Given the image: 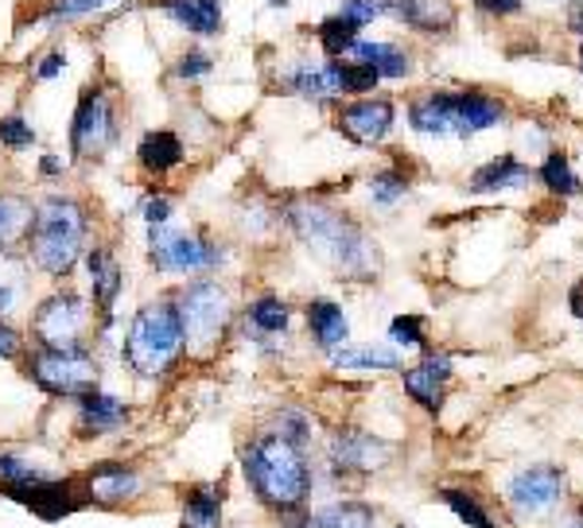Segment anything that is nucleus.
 <instances>
[{
  "label": "nucleus",
  "instance_id": "obj_1",
  "mask_svg": "<svg viewBox=\"0 0 583 528\" xmlns=\"http://www.w3.org/2000/svg\"><path fill=\"white\" fill-rule=\"evenodd\" d=\"M238 467L261 509H269L277 517L292 514V509H307V498L315 490V470L304 447L288 444L277 431L261 428L257 436H249L241 444Z\"/></svg>",
  "mask_w": 583,
  "mask_h": 528
},
{
  "label": "nucleus",
  "instance_id": "obj_2",
  "mask_svg": "<svg viewBox=\"0 0 583 528\" xmlns=\"http://www.w3.org/2000/svg\"><path fill=\"white\" fill-rule=\"evenodd\" d=\"M288 226L319 261H327L335 272L350 276V280H369L382 268L377 241H369L366 230L354 226L346 215H335L319 202H296L288 210Z\"/></svg>",
  "mask_w": 583,
  "mask_h": 528
},
{
  "label": "nucleus",
  "instance_id": "obj_3",
  "mask_svg": "<svg viewBox=\"0 0 583 528\" xmlns=\"http://www.w3.org/2000/svg\"><path fill=\"white\" fill-rule=\"evenodd\" d=\"M90 238V210L75 195L51 191L36 199V222L28 233V261L51 280H67L86 253Z\"/></svg>",
  "mask_w": 583,
  "mask_h": 528
},
{
  "label": "nucleus",
  "instance_id": "obj_4",
  "mask_svg": "<svg viewBox=\"0 0 583 528\" xmlns=\"http://www.w3.org/2000/svg\"><path fill=\"white\" fill-rule=\"evenodd\" d=\"M184 327H179L176 299H152L140 311H132L129 327L121 338V366L129 369L137 381L160 385L184 361Z\"/></svg>",
  "mask_w": 583,
  "mask_h": 528
},
{
  "label": "nucleus",
  "instance_id": "obj_5",
  "mask_svg": "<svg viewBox=\"0 0 583 528\" xmlns=\"http://www.w3.org/2000/svg\"><path fill=\"white\" fill-rule=\"evenodd\" d=\"M176 311L179 327H184V353L191 361H210L218 358L223 342L230 338L234 327V296L223 280L215 276H199V280H187L176 291Z\"/></svg>",
  "mask_w": 583,
  "mask_h": 528
},
{
  "label": "nucleus",
  "instance_id": "obj_6",
  "mask_svg": "<svg viewBox=\"0 0 583 528\" xmlns=\"http://www.w3.org/2000/svg\"><path fill=\"white\" fill-rule=\"evenodd\" d=\"M20 369L43 397L67 400V405L101 389V361L90 346L86 350H36V346H28Z\"/></svg>",
  "mask_w": 583,
  "mask_h": 528
},
{
  "label": "nucleus",
  "instance_id": "obj_7",
  "mask_svg": "<svg viewBox=\"0 0 583 528\" xmlns=\"http://www.w3.org/2000/svg\"><path fill=\"white\" fill-rule=\"evenodd\" d=\"M90 330H93L90 299L75 288H59L31 307L28 346H36V350H86Z\"/></svg>",
  "mask_w": 583,
  "mask_h": 528
},
{
  "label": "nucleus",
  "instance_id": "obj_8",
  "mask_svg": "<svg viewBox=\"0 0 583 528\" xmlns=\"http://www.w3.org/2000/svg\"><path fill=\"white\" fill-rule=\"evenodd\" d=\"M226 261V249L202 230L160 226L148 230V265L160 276H215Z\"/></svg>",
  "mask_w": 583,
  "mask_h": 528
},
{
  "label": "nucleus",
  "instance_id": "obj_9",
  "mask_svg": "<svg viewBox=\"0 0 583 528\" xmlns=\"http://www.w3.org/2000/svg\"><path fill=\"white\" fill-rule=\"evenodd\" d=\"M117 137H121V124H117L113 98L98 86L82 90L75 117H70V156L75 160H101L117 145Z\"/></svg>",
  "mask_w": 583,
  "mask_h": 528
},
{
  "label": "nucleus",
  "instance_id": "obj_10",
  "mask_svg": "<svg viewBox=\"0 0 583 528\" xmlns=\"http://www.w3.org/2000/svg\"><path fill=\"white\" fill-rule=\"evenodd\" d=\"M78 486H82L90 509H125V506H137L148 494V475L137 462L101 459V462H90V467L78 475Z\"/></svg>",
  "mask_w": 583,
  "mask_h": 528
},
{
  "label": "nucleus",
  "instance_id": "obj_11",
  "mask_svg": "<svg viewBox=\"0 0 583 528\" xmlns=\"http://www.w3.org/2000/svg\"><path fill=\"white\" fill-rule=\"evenodd\" d=\"M0 498L16 501V506H23L28 514H36L39 521H47V525L90 509L82 486H78V475H55V478H47V482L23 486V490H0Z\"/></svg>",
  "mask_w": 583,
  "mask_h": 528
},
{
  "label": "nucleus",
  "instance_id": "obj_12",
  "mask_svg": "<svg viewBox=\"0 0 583 528\" xmlns=\"http://www.w3.org/2000/svg\"><path fill=\"white\" fill-rule=\"evenodd\" d=\"M82 268H86V291H90L93 303V330L106 335L109 327L117 322V299L125 291V268L117 261L113 246H90L82 253Z\"/></svg>",
  "mask_w": 583,
  "mask_h": 528
},
{
  "label": "nucleus",
  "instance_id": "obj_13",
  "mask_svg": "<svg viewBox=\"0 0 583 528\" xmlns=\"http://www.w3.org/2000/svg\"><path fill=\"white\" fill-rule=\"evenodd\" d=\"M393 459V444H385L382 436H369L358 428H338L327 439V462L335 467V475H377Z\"/></svg>",
  "mask_w": 583,
  "mask_h": 528
},
{
  "label": "nucleus",
  "instance_id": "obj_14",
  "mask_svg": "<svg viewBox=\"0 0 583 528\" xmlns=\"http://www.w3.org/2000/svg\"><path fill=\"white\" fill-rule=\"evenodd\" d=\"M132 420V408L125 397L106 389H93L86 397L75 400V436L86 439V444H98V439H109L117 431H125V424Z\"/></svg>",
  "mask_w": 583,
  "mask_h": 528
},
{
  "label": "nucleus",
  "instance_id": "obj_15",
  "mask_svg": "<svg viewBox=\"0 0 583 528\" xmlns=\"http://www.w3.org/2000/svg\"><path fill=\"white\" fill-rule=\"evenodd\" d=\"M393 124H397V109H393L389 98H358V101H350V106L338 109V117H335V129L362 148L382 145V140L393 132Z\"/></svg>",
  "mask_w": 583,
  "mask_h": 528
},
{
  "label": "nucleus",
  "instance_id": "obj_16",
  "mask_svg": "<svg viewBox=\"0 0 583 528\" xmlns=\"http://www.w3.org/2000/svg\"><path fill=\"white\" fill-rule=\"evenodd\" d=\"M564 470L561 467H530L522 475H514L510 482V506L517 509L522 517H537L549 514L553 506H561L564 498Z\"/></svg>",
  "mask_w": 583,
  "mask_h": 528
},
{
  "label": "nucleus",
  "instance_id": "obj_17",
  "mask_svg": "<svg viewBox=\"0 0 583 528\" xmlns=\"http://www.w3.org/2000/svg\"><path fill=\"white\" fill-rule=\"evenodd\" d=\"M369 4L377 16H393L424 36H447L460 20L452 0H369Z\"/></svg>",
  "mask_w": 583,
  "mask_h": 528
},
{
  "label": "nucleus",
  "instance_id": "obj_18",
  "mask_svg": "<svg viewBox=\"0 0 583 528\" xmlns=\"http://www.w3.org/2000/svg\"><path fill=\"white\" fill-rule=\"evenodd\" d=\"M452 381V358L447 353H424L416 366H408L401 373V385H405V397L413 405H421L424 412H439L444 405V385Z\"/></svg>",
  "mask_w": 583,
  "mask_h": 528
},
{
  "label": "nucleus",
  "instance_id": "obj_19",
  "mask_svg": "<svg viewBox=\"0 0 583 528\" xmlns=\"http://www.w3.org/2000/svg\"><path fill=\"white\" fill-rule=\"evenodd\" d=\"M226 525V482H191L179 494V528H223Z\"/></svg>",
  "mask_w": 583,
  "mask_h": 528
},
{
  "label": "nucleus",
  "instance_id": "obj_20",
  "mask_svg": "<svg viewBox=\"0 0 583 528\" xmlns=\"http://www.w3.org/2000/svg\"><path fill=\"white\" fill-rule=\"evenodd\" d=\"M36 222V202L20 191H0V253L20 257Z\"/></svg>",
  "mask_w": 583,
  "mask_h": 528
},
{
  "label": "nucleus",
  "instance_id": "obj_21",
  "mask_svg": "<svg viewBox=\"0 0 583 528\" xmlns=\"http://www.w3.org/2000/svg\"><path fill=\"white\" fill-rule=\"evenodd\" d=\"M304 319H307V330H312L315 346H319L327 358L346 350V342H350V322H346V311L335 303V299H312V303L304 307Z\"/></svg>",
  "mask_w": 583,
  "mask_h": 528
},
{
  "label": "nucleus",
  "instance_id": "obj_22",
  "mask_svg": "<svg viewBox=\"0 0 583 528\" xmlns=\"http://www.w3.org/2000/svg\"><path fill=\"white\" fill-rule=\"evenodd\" d=\"M408 124L424 137H460L455 124V90L424 93L408 106Z\"/></svg>",
  "mask_w": 583,
  "mask_h": 528
},
{
  "label": "nucleus",
  "instance_id": "obj_23",
  "mask_svg": "<svg viewBox=\"0 0 583 528\" xmlns=\"http://www.w3.org/2000/svg\"><path fill=\"white\" fill-rule=\"evenodd\" d=\"M184 160H187V148H184V140H179L171 129H152V132H145V137H140L137 163H140V171H145V176L164 179V176H171V171H176Z\"/></svg>",
  "mask_w": 583,
  "mask_h": 528
},
{
  "label": "nucleus",
  "instance_id": "obj_24",
  "mask_svg": "<svg viewBox=\"0 0 583 528\" xmlns=\"http://www.w3.org/2000/svg\"><path fill=\"white\" fill-rule=\"evenodd\" d=\"M160 8L191 36L207 39L223 31V4L218 0H160Z\"/></svg>",
  "mask_w": 583,
  "mask_h": 528
},
{
  "label": "nucleus",
  "instance_id": "obj_25",
  "mask_svg": "<svg viewBox=\"0 0 583 528\" xmlns=\"http://www.w3.org/2000/svg\"><path fill=\"white\" fill-rule=\"evenodd\" d=\"M533 179V168L514 156H498V160L483 163V168L471 176V191L475 195H491V191H514V187H525Z\"/></svg>",
  "mask_w": 583,
  "mask_h": 528
},
{
  "label": "nucleus",
  "instance_id": "obj_26",
  "mask_svg": "<svg viewBox=\"0 0 583 528\" xmlns=\"http://www.w3.org/2000/svg\"><path fill=\"white\" fill-rule=\"evenodd\" d=\"M506 109L502 101L486 98V93H455V124H460V137H475L494 124H502Z\"/></svg>",
  "mask_w": 583,
  "mask_h": 528
},
{
  "label": "nucleus",
  "instance_id": "obj_27",
  "mask_svg": "<svg viewBox=\"0 0 583 528\" xmlns=\"http://www.w3.org/2000/svg\"><path fill=\"white\" fill-rule=\"evenodd\" d=\"M354 62H366V67L377 70V78H405L413 74V59H408L405 47L397 43H366V39H354L350 51Z\"/></svg>",
  "mask_w": 583,
  "mask_h": 528
},
{
  "label": "nucleus",
  "instance_id": "obj_28",
  "mask_svg": "<svg viewBox=\"0 0 583 528\" xmlns=\"http://www.w3.org/2000/svg\"><path fill=\"white\" fill-rule=\"evenodd\" d=\"M246 322L257 330L261 338H277L292 327V307L285 296L277 291H261L246 303Z\"/></svg>",
  "mask_w": 583,
  "mask_h": 528
},
{
  "label": "nucleus",
  "instance_id": "obj_29",
  "mask_svg": "<svg viewBox=\"0 0 583 528\" xmlns=\"http://www.w3.org/2000/svg\"><path fill=\"white\" fill-rule=\"evenodd\" d=\"M312 528H377V514L369 501H358V498L330 501L319 514H312Z\"/></svg>",
  "mask_w": 583,
  "mask_h": 528
},
{
  "label": "nucleus",
  "instance_id": "obj_30",
  "mask_svg": "<svg viewBox=\"0 0 583 528\" xmlns=\"http://www.w3.org/2000/svg\"><path fill=\"white\" fill-rule=\"evenodd\" d=\"M47 478H55V470H47L43 462L16 451H0V490H23V486L47 482Z\"/></svg>",
  "mask_w": 583,
  "mask_h": 528
},
{
  "label": "nucleus",
  "instance_id": "obj_31",
  "mask_svg": "<svg viewBox=\"0 0 583 528\" xmlns=\"http://www.w3.org/2000/svg\"><path fill=\"white\" fill-rule=\"evenodd\" d=\"M330 366L335 369H401V353L389 346H362V350H338L330 353Z\"/></svg>",
  "mask_w": 583,
  "mask_h": 528
},
{
  "label": "nucleus",
  "instance_id": "obj_32",
  "mask_svg": "<svg viewBox=\"0 0 583 528\" xmlns=\"http://www.w3.org/2000/svg\"><path fill=\"white\" fill-rule=\"evenodd\" d=\"M327 74L335 82V93H369L382 78H377L374 67L366 62H338V59H327Z\"/></svg>",
  "mask_w": 583,
  "mask_h": 528
},
{
  "label": "nucleus",
  "instance_id": "obj_33",
  "mask_svg": "<svg viewBox=\"0 0 583 528\" xmlns=\"http://www.w3.org/2000/svg\"><path fill=\"white\" fill-rule=\"evenodd\" d=\"M269 431H277L280 439H288V444H296V447H304L307 451V444L315 439V420H312V412H304V408L285 405V408L273 412Z\"/></svg>",
  "mask_w": 583,
  "mask_h": 528
},
{
  "label": "nucleus",
  "instance_id": "obj_34",
  "mask_svg": "<svg viewBox=\"0 0 583 528\" xmlns=\"http://www.w3.org/2000/svg\"><path fill=\"white\" fill-rule=\"evenodd\" d=\"M288 86L299 93V98H315V101H327V98H338L335 93V82L327 74V62H299L296 70L288 74Z\"/></svg>",
  "mask_w": 583,
  "mask_h": 528
},
{
  "label": "nucleus",
  "instance_id": "obj_35",
  "mask_svg": "<svg viewBox=\"0 0 583 528\" xmlns=\"http://www.w3.org/2000/svg\"><path fill=\"white\" fill-rule=\"evenodd\" d=\"M20 303H23V265L20 257L0 253V319L20 311Z\"/></svg>",
  "mask_w": 583,
  "mask_h": 528
},
{
  "label": "nucleus",
  "instance_id": "obj_36",
  "mask_svg": "<svg viewBox=\"0 0 583 528\" xmlns=\"http://www.w3.org/2000/svg\"><path fill=\"white\" fill-rule=\"evenodd\" d=\"M358 31H362V28H354V23L346 20V16L335 12V16H327V20H323L319 28H315V36H319L323 51H327L330 59H343V54L354 47V39H358Z\"/></svg>",
  "mask_w": 583,
  "mask_h": 528
},
{
  "label": "nucleus",
  "instance_id": "obj_37",
  "mask_svg": "<svg viewBox=\"0 0 583 528\" xmlns=\"http://www.w3.org/2000/svg\"><path fill=\"white\" fill-rule=\"evenodd\" d=\"M537 176H541V183H545L553 195H561V199L580 195V179H576V171H572V163H569V156H564V152L545 156V163H541Z\"/></svg>",
  "mask_w": 583,
  "mask_h": 528
},
{
  "label": "nucleus",
  "instance_id": "obj_38",
  "mask_svg": "<svg viewBox=\"0 0 583 528\" xmlns=\"http://www.w3.org/2000/svg\"><path fill=\"white\" fill-rule=\"evenodd\" d=\"M439 501H444V506L452 509L467 528H494L491 514L478 506V498L471 490H455V486H447V490H439Z\"/></svg>",
  "mask_w": 583,
  "mask_h": 528
},
{
  "label": "nucleus",
  "instance_id": "obj_39",
  "mask_svg": "<svg viewBox=\"0 0 583 528\" xmlns=\"http://www.w3.org/2000/svg\"><path fill=\"white\" fill-rule=\"evenodd\" d=\"M39 132L31 129L28 117L20 113H8L0 117V148H8V152H28V148H36Z\"/></svg>",
  "mask_w": 583,
  "mask_h": 528
},
{
  "label": "nucleus",
  "instance_id": "obj_40",
  "mask_svg": "<svg viewBox=\"0 0 583 528\" xmlns=\"http://www.w3.org/2000/svg\"><path fill=\"white\" fill-rule=\"evenodd\" d=\"M405 195H408V179L401 176L397 168H385L369 179V199H374L377 207H397Z\"/></svg>",
  "mask_w": 583,
  "mask_h": 528
},
{
  "label": "nucleus",
  "instance_id": "obj_41",
  "mask_svg": "<svg viewBox=\"0 0 583 528\" xmlns=\"http://www.w3.org/2000/svg\"><path fill=\"white\" fill-rule=\"evenodd\" d=\"M389 338L393 346H401V350H428V330H424V319L421 315H397V319L389 322Z\"/></svg>",
  "mask_w": 583,
  "mask_h": 528
},
{
  "label": "nucleus",
  "instance_id": "obj_42",
  "mask_svg": "<svg viewBox=\"0 0 583 528\" xmlns=\"http://www.w3.org/2000/svg\"><path fill=\"white\" fill-rule=\"evenodd\" d=\"M171 215H176V199L164 191H152L145 202H140V218H145L148 230H160V226H171Z\"/></svg>",
  "mask_w": 583,
  "mask_h": 528
},
{
  "label": "nucleus",
  "instance_id": "obj_43",
  "mask_svg": "<svg viewBox=\"0 0 583 528\" xmlns=\"http://www.w3.org/2000/svg\"><path fill=\"white\" fill-rule=\"evenodd\" d=\"M109 4H117V0H51L47 16H51V20H78V16L106 12Z\"/></svg>",
  "mask_w": 583,
  "mask_h": 528
},
{
  "label": "nucleus",
  "instance_id": "obj_44",
  "mask_svg": "<svg viewBox=\"0 0 583 528\" xmlns=\"http://www.w3.org/2000/svg\"><path fill=\"white\" fill-rule=\"evenodd\" d=\"M210 70H215V59H210L207 51H184V54H179L176 74L184 78V82H195V78H207Z\"/></svg>",
  "mask_w": 583,
  "mask_h": 528
},
{
  "label": "nucleus",
  "instance_id": "obj_45",
  "mask_svg": "<svg viewBox=\"0 0 583 528\" xmlns=\"http://www.w3.org/2000/svg\"><path fill=\"white\" fill-rule=\"evenodd\" d=\"M23 353H28V342H23V335L8 319H0V358H4V361H20Z\"/></svg>",
  "mask_w": 583,
  "mask_h": 528
},
{
  "label": "nucleus",
  "instance_id": "obj_46",
  "mask_svg": "<svg viewBox=\"0 0 583 528\" xmlns=\"http://www.w3.org/2000/svg\"><path fill=\"white\" fill-rule=\"evenodd\" d=\"M338 16H346V20H350L354 28H366V23L377 20V12H374V4H369V0H343Z\"/></svg>",
  "mask_w": 583,
  "mask_h": 528
},
{
  "label": "nucleus",
  "instance_id": "obj_47",
  "mask_svg": "<svg viewBox=\"0 0 583 528\" xmlns=\"http://www.w3.org/2000/svg\"><path fill=\"white\" fill-rule=\"evenodd\" d=\"M62 70H67V54L51 51V54H43V62L36 67V78H39V82H51V78H59Z\"/></svg>",
  "mask_w": 583,
  "mask_h": 528
},
{
  "label": "nucleus",
  "instance_id": "obj_48",
  "mask_svg": "<svg viewBox=\"0 0 583 528\" xmlns=\"http://www.w3.org/2000/svg\"><path fill=\"white\" fill-rule=\"evenodd\" d=\"M475 8L491 16H514V12H522V0H475Z\"/></svg>",
  "mask_w": 583,
  "mask_h": 528
},
{
  "label": "nucleus",
  "instance_id": "obj_49",
  "mask_svg": "<svg viewBox=\"0 0 583 528\" xmlns=\"http://www.w3.org/2000/svg\"><path fill=\"white\" fill-rule=\"evenodd\" d=\"M280 528H312V514L307 509H292V514H280L277 517Z\"/></svg>",
  "mask_w": 583,
  "mask_h": 528
},
{
  "label": "nucleus",
  "instance_id": "obj_50",
  "mask_svg": "<svg viewBox=\"0 0 583 528\" xmlns=\"http://www.w3.org/2000/svg\"><path fill=\"white\" fill-rule=\"evenodd\" d=\"M39 176L43 179H59L62 176V160L55 152H47L43 160H39Z\"/></svg>",
  "mask_w": 583,
  "mask_h": 528
},
{
  "label": "nucleus",
  "instance_id": "obj_51",
  "mask_svg": "<svg viewBox=\"0 0 583 528\" xmlns=\"http://www.w3.org/2000/svg\"><path fill=\"white\" fill-rule=\"evenodd\" d=\"M569 28L576 31V36H583V0H572V8H569Z\"/></svg>",
  "mask_w": 583,
  "mask_h": 528
},
{
  "label": "nucleus",
  "instance_id": "obj_52",
  "mask_svg": "<svg viewBox=\"0 0 583 528\" xmlns=\"http://www.w3.org/2000/svg\"><path fill=\"white\" fill-rule=\"evenodd\" d=\"M556 528H583V509H576V514H572L569 521H561Z\"/></svg>",
  "mask_w": 583,
  "mask_h": 528
},
{
  "label": "nucleus",
  "instance_id": "obj_53",
  "mask_svg": "<svg viewBox=\"0 0 583 528\" xmlns=\"http://www.w3.org/2000/svg\"><path fill=\"white\" fill-rule=\"evenodd\" d=\"M580 67H583V47H580Z\"/></svg>",
  "mask_w": 583,
  "mask_h": 528
},
{
  "label": "nucleus",
  "instance_id": "obj_54",
  "mask_svg": "<svg viewBox=\"0 0 583 528\" xmlns=\"http://www.w3.org/2000/svg\"><path fill=\"white\" fill-rule=\"evenodd\" d=\"M277 4H285V0H277Z\"/></svg>",
  "mask_w": 583,
  "mask_h": 528
},
{
  "label": "nucleus",
  "instance_id": "obj_55",
  "mask_svg": "<svg viewBox=\"0 0 583 528\" xmlns=\"http://www.w3.org/2000/svg\"><path fill=\"white\" fill-rule=\"evenodd\" d=\"M580 319H583V315H580Z\"/></svg>",
  "mask_w": 583,
  "mask_h": 528
}]
</instances>
